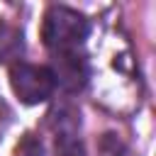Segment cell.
I'll return each instance as SVG.
<instances>
[{
    "mask_svg": "<svg viewBox=\"0 0 156 156\" xmlns=\"http://www.w3.org/2000/svg\"><path fill=\"white\" fill-rule=\"evenodd\" d=\"M10 85L24 105H39L49 100L56 88L49 66H37L24 61H17L10 66Z\"/></svg>",
    "mask_w": 156,
    "mask_h": 156,
    "instance_id": "7a4b0ae2",
    "label": "cell"
},
{
    "mask_svg": "<svg viewBox=\"0 0 156 156\" xmlns=\"http://www.w3.org/2000/svg\"><path fill=\"white\" fill-rule=\"evenodd\" d=\"M88 32H90L88 20L66 5H51L44 12L41 41L54 54L78 51V46L88 39Z\"/></svg>",
    "mask_w": 156,
    "mask_h": 156,
    "instance_id": "6da1fadb",
    "label": "cell"
},
{
    "mask_svg": "<svg viewBox=\"0 0 156 156\" xmlns=\"http://www.w3.org/2000/svg\"><path fill=\"white\" fill-rule=\"evenodd\" d=\"M22 32L12 24H0V61H12L22 54Z\"/></svg>",
    "mask_w": 156,
    "mask_h": 156,
    "instance_id": "277c9868",
    "label": "cell"
},
{
    "mask_svg": "<svg viewBox=\"0 0 156 156\" xmlns=\"http://www.w3.org/2000/svg\"><path fill=\"white\" fill-rule=\"evenodd\" d=\"M49 71L54 76V83H58L61 88H66L71 93L80 90L90 78V66H88L85 56H80L78 51L54 54V61H51Z\"/></svg>",
    "mask_w": 156,
    "mask_h": 156,
    "instance_id": "3957f363",
    "label": "cell"
}]
</instances>
